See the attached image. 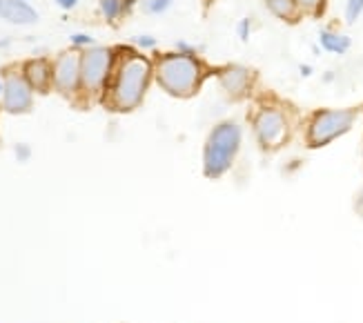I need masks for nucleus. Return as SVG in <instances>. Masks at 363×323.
I'll return each mask as SVG.
<instances>
[{"label": "nucleus", "mask_w": 363, "mask_h": 323, "mask_svg": "<svg viewBox=\"0 0 363 323\" xmlns=\"http://www.w3.org/2000/svg\"><path fill=\"white\" fill-rule=\"evenodd\" d=\"M152 62L150 58L128 52L116 65L114 83L109 87V105L118 111H130L140 105L152 80Z\"/></svg>", "instance_id": "obj_1"}, {"label": "nucleus", "mask_w": 363, "mask_h": 323, "mask_svg": "<svg viewBox=\"0 0 363 323\" xmlns=\"http://www.w3.org/2000/svg\"><path fill=\"white\" fill-rule=\"evenodd\" d=\"M154 76L167 94L179 96V99H189L201 89L205 80V67L196 56L169 52L156 60Z\"/></svg>", "instance_id": "obj_2"}, {"label": "nucleus", "mask_w": 363, "mask_h": 323, "mask_svg": "<svg viewBox=\"0 0 363 323\" xmlns=\"http://www.w3.org/2000/svg\"><path fill=\"white\" fill-rule=\"evenodd\" d=\"M241 127L234 121H220L210 129L203 148V174L210 181H216L230 172L236 154L241 150Z\"/></svg>", "instance_id": "obj_3"}, {"label": "nucleus", "mask_w": 363, "mask_h": 323, "mask_svg": "<svg viewBox=\"0 0 363 323\" xmlns=\"http://www.w3.org/2000/svg\"><path fill=\"white\" fill-rule=\"evenodd\" d=\"M357 116H359L357 109H319V111H314L308 123V132H306L308 148H325V145L333 143L335 138L348 134Z\"/></svg>", "instance_id": "obj_4"}, {"label": "nucleus", "mask_w": 363, "mask_h": 323, "mask_svg": "<svg viewBox=\"0 0 363 323\" xmlns=\"http://www.w3.org/2000/svg\"><path fill=\"white\" fill-rule=\"evenodd\" d=\"M252 127H255V136L263 150H277L290 138L288 119L277 107H261L252 119Z\"/></svg>", "instance_id": "obj_5"}, {"label": "nucleus", "mask_w": 363, "mask_h": 323, "mask_svg": "<svg viewBox=\"0 0 363 323\" xmlns=\"http://www.w3.org/2000/svg\"><path fill=\"white\" fill-rule=\"evenodd\" d=\"M114 65V52L107 47H91V50L81 54V85L89 92H99Z\"/></svg>", "instance_id": "obj_6"}, {"label": "nucleus", "mask_w": 363, "mask_h": 323, "mask_svg": "<svg viewBox=\"0 0 363 323\" xmlns=\"http://www.w3.org/2000/svg\"><path fill=\"white\" fill-rule=\"evenodd\" d=\"M34 101V89L21 74H9L3 83V107L9 114H23L29 111Z\"/></svg>", "instance_id": "obj_7"}, {"label": "nucleus", "mask_w": 363, "mask_h": 323, "mask_svg": "<svg viewBox=\"0 0 363 323\" xmlns=\"http://www.w3.org/2000/svg\"><path fill=\"white\" fill-rule=\"evenodd\" d=\"M54 85L62 94H72L81 85V54L65 52L54 62Z\"/></svg>", "instance_id": "obj_8"}, {"label": "nucleus", "mask_w": 363, "mask_h": 323, "mask_svg": "<svg viewBox=\"0 0 363 323\" xmlns=\"http://www.w3.org/2000/svg\"><path fill=\"white\" fill-rule=\"evenodd\" d=\"M218 83L230 99H243V96L252 89L255 83V74H252L243 65H228L218 72Z\"/></svg>", "instance_id": "obj_9"}, {"label": "nucleus", "mask_w": 363, "mask_h": 323, "mask_svg": "<svg viewBox=\"0 0 363 323\" xmlns=\"http://www.w3.org/2000/svg\"><path fill=\"white\" fill-rule=\"evenodd\" d=\"M23 76L31 85V89L45 92L47 87H50V83H54V67L45 58H34V60L25 62Z\"/></svg>", "instance_id": "obj_10"}, {"label": "nucleus", "mask_w": 363, "mask_h": 323, "mask_svg": "<svg viewBox=\"0 0 363 323\" xmlns=\"http://www.w3.org/2000/svg\"><path fill=\"white\" fill-rule=\"evenodd\" d=\"M0 18L13 25H31L38 21V11L25 0H5L0 7Z\"/></svg>", "instance_id": "obj_11"}, {"label": "nucleus", "mask_w": 363, "mask_h": 323, "mask_svg": "<svg viewBox=\"0 0 363 323\" xmlns=\"http://www.w3.org/2000/svg\"><path fill=\"white\" fill-rule=\"evenodd\" d=\"M265 7L270 9V13L277 16L279 21H286V23H298V18L303 16V11L296 5V0H265Z\"/></svg>", "instance_id": "obj_12"}, {"label": "nucleus", "mask_w": 363, "mask_h": 323, "mask_svg": "<svg viewBox=\"0 0 363 323\" xmlns=\"http://www.w3.org/2000/svg\"><path fill=\"white\" fill-rule=\"evenodd\" d=\"M319 43H321V47L325 52H330V54H345L350 50V45H352V40L345 36V34H339V31H333V29H323L321 34H319Z\"/></svg>", "instance_id": "obj_13"}, {"label": "nucleus", "mask_w": 363, "mask_h": 323, "mask_svg": "<svg viewBox=\"0 0 363 323\" xmlns=\"http://www.w3.org/2000/svg\"><path fill=\"white\" fill-rule=\"evenodd\" d=\"M132 3L134 0H101V11L109 23H114L132 7Z\"/></svg>", "instance_id": "obj_14"}, {"label": "nucleus", "mask_w": 363, "mask_h": 323, "mask_svg": "<svg viewBox=\"0 0 363 323\" xmlns=\"http://www.w3.org/2000/svg\"><path fill=\"white\" fill-rule=\"evenodd\" d=\"M296 5L298 9H301L303 13H310V16H319L325 11V5H328V0H296Z\"/></svg>", "instance_id": "obj_15"}, {"label": "nucleus", "mask_w": 363, "mask_h": 323, "mask_svg": "<svg viewBox=\"0 0 363 323\" xmlns=\"http://www.w3.org/2000/svg\"><path fill=\"white\" fill-rule=\"evenodd\" d=\"M361 13H363V0H348V5H345V21L352 25L359 21Z\"/></svg>", "instance_id": "obj_16"}, {"label": "nucleus", "mask_w": 363, "mask_h": 323, "mask_svg": "<svg viewBox=\"0 0 363 323\" xmlns=\"http://www.w3.org/2000/svg\"><path fill=\"white\" fill-rule=\"evenodd\" d=\"M172 7V0H147L145 3V9L150 13H163Z\"/></svg>", "instance_id": "obj_17"}, {"label": "nucleus", "mask_w": 363, "mask_h": 323, "mask_svg": "<svg viewBox=\"0 0 363 323\" xmlns=\"http://www.w3.org/2000/svg\"><path fill=\"white\" fill-rule=\"evenodd\" d=\"M236 31H239V38H241L243 43H247V40H250V34H252V21H250V18H243V21L239 23V27H236Z\"/></svg>", "instance_id": "obj_18"}, {"label": "nucleus", "mask_w": 363, "mask_h": 323, "mask_svg": "<svg viewBox=\"0 0 363 323\" xmlns=\"http://www.w3.org/2000/svg\"><path fill=\"white\" fill-rule=\"evenodd\" d=\"M177 52L179 54H187V56H196V47L194 45H189L185 40H179L177 43Z\"/></svg>", "instance_id": "obj_19"}, {"label": "nucleus", "mask_w": 363, "mask_h": 323, "mask_svg": "<svg viewBox=\"0 0 363 323\" xmlns=\"http://www.w3.org/2000/svg\"><path fill=\"white\" fill-rule=\"evenodd\" d=\"M136 45L143 47V50H152V47H156V38L154 36H136Z\"/></svg>", "instance_id": "obj_20"}, {"label": "nucleus", "mask_w": 363, "mask_h": 323, "mask_svg": "<svg viewBox=\"0 0 363 323\" xmlns=\"http://www.w3.org/2000/svg\"><path fill=\"white\" fill-rule=\"evenodd\" d=\"M72 43L78 45V47H81V45L85 47V45H94V38L87 36V34H74V36H72Z\"/></svg>", "instance_id": "obj_21"}, {"label": "nucleus", "mask_w": 363, "mask_h": 323, "mask_svg": "<svg viewBox=\"0 0 363 323\" xmlns=\"http://www.w3.org/2000/svg\"><path fill=\"white\" fill-rule=\"evenodd\" d=\"M29 148H27V145H16V156H18V160H25V158H29Z\"/></svg>", "instance_id": "obj_22"}, {"label": "nucleus", "mask_w": 363, "mask_h": 323, "mask_svg": "<svg viewBox=\"0 0 363 323\" xmlns=\"http://www.w3.org/2000/svg\"><path fill=\"white\" fill-rule=\"evenodd\" d=\"M56 5H58L60 9L69 11V9H74V7L78 5V0H56Z\"/></svg>", "instance_id": "obj_23"}, {"label": "nucleus", "mask_w": 363, "mask_h": 323, "mask_svg": "<svg viewBox=\"0 0 363 323\" xmlns=\"http://www.w3.org/2000/svg\"><path fill=\"white\" fill-rule=\"evenodd\" d=\"M298 72H301V76H312V67H310V65H301V67H298Z\"/></svg>", "instance_id": "obj_24"}, {"label": "nucleus", "mask_w": 363, "mask_h": 323, "mask_svg": "<svg viewBox=\"0 0 363 323\" xmlns=\"http://www.w3.org/2000/svg\"><path fill=\"white\" fill-rule=\"evenodd\" d=\"M7 43H9V40H0V47H5Z\"/></svg>", "instance_id": "obj_25"}, {"label": "nucleus", "mask_w": 363, "mask_h": 323, "mask_svg": "<svg viewBox=\"0 0 363 323\" xmlns=\"http://www.w3.org/2000/svg\"><path fill=\"white\" fill-rule=\"evenodd\" d=\"M214 3V0H205V5H212Z\"/></svg>", "instance_id": "obj_26"}, {"label": "nucleus", "mask_w": 363, "mask_h": 323, "mask_svg": "<svg viewBox=\"0 0 363 323\" xmlns=\"http://www.w3.org/2000/svg\"><path fill=\"white\" fill-rule=\"evenodd\" d=\"M0 94H3V83H0Z\"/></svg>", "instance_id": "obj_27"}, {"label": "nucleus", "mask_w": 363, "mask_h": 323, "mask_svg": "<svg viewBox=\"0 0 363 323\" xmlns=\"http://www.w3.org/2000/svg\"><path fill=\"white\" fill-rule=\"evenodd\" d=\"M3 3H5V0H0V7H3Z\"/></svg>", "instance_id": "obj_28"}]
</instances>
